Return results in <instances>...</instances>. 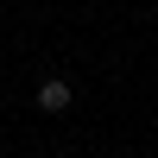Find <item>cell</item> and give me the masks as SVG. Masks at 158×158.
I'll return each instance as SVG.
<instances>
[{
    "label": "cell",
    "mask_w": 158,
    "mask_h": 158,
    "mask_svg": "<svg viewBox=\"0 0 158 158\" xmlns=\"http://www.w3.org/2000/svg\"><path fill=\"white\" fill-rule=\"evenodd\" d=\"M70 95H76V89L63 82V76H44V82H38V108H44V114H63Z\"/></svg>",
    "instance_id": "obj_1"
}]
</instances>
